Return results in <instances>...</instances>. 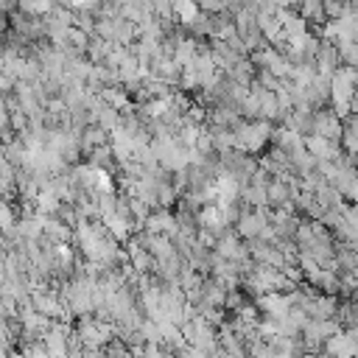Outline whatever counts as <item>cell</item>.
I'll use <instances>...</instances> for the list:
<instances>
[{"label":"cell","mask_w":358,"mask_h":358,"mask_svg":"<svg viewBox=\"0 0 358 358\" xmlns=\"http://www.w3.org/2000/svg\"><path fill=\"white\" fill-rule=\"evenodd\" d=\"M37 202H40V205H37V210H40V213H59V210H62L59 199H56L51 191H42V194L37 196Z\"/></svg>","instance_id":"5b68a950"},{"label":"cell","mask_w":358,"mask_h":358,"mask_svg":"<svg viewBox=\"0 0 358 358\" xmlns=\"http://www.w3.org/2000/svg\"><path fill=\"white\" fill-rule=\"evenodd\" d=\"M352 322H355V325H358V308H355V313H352Z\"/></svg>","instance_id":"ba28073f"},{"label":"cell","mask_w":358,"mask_h":358,"mask_svg":"<svg viewBox=\"0 0 358 358\" xmlns=\"http://www.w3.org/2000/svg\"><path fill=\"white\" fill-rule=\"evenodd\" d=\"M266 230H269V219H266L263 210H252V213H244V216H241L238 233H241L244 238H260Z\"/></svg>","instance_id":"7a4b0ae2"},{"label":"cell","mask_w":358,"mask_h":358,"mask_svg":"<svg viewBox=\"0 0 358 358\" xmlns=\"http://www.w3.org/2000/svg\"><path fill=\"white\" fill-rule=\"evenodd\" d=\"M104 143V129L98 126V129H87L84 132V137H81V146L84 148H93V146H101Z\"/></svg>","instance_id":"8992f818"},{"label":"cell","mask_w":358,"mask_h":358,"mask_svg":"<svg viewBox=\"0 0 358 358\" xmlns=\"http://www.w3.org/2000/svg\"><path fill=\"white\" fill-rule=\"evenodd\" d=\"M68 330L62 327V325H54L45 336H42V347H45V352L51 355V358H65L68 355V336H65Z\"/></svg>","instance_id":"3957f363"},{"label":"cell","mask_w":358,"mask_h":358,"mask_svg":"<svg viewBox=\"0 0 358 358\" xmlns=\"http://www.w3.org/2000/svg\"><path fill=\"white\" fill-rule=\"evenodd\" d=\"M233 134H235V148H241V151H258L269 140L272 129H269L266 120H255V123L238 126Z\"/></svg>","instance_id":"6da1fadb"},{"label":"cell","mask_w":358,"mask_h":358,"mask_svg":"<svg viewBox=\"0 0 358 358\" xmlns=\"http://www.w3.org/2000/svg\"><path fill=\"white\" fill-rule=\"evenodd\" d=\"M313 134L316 137H325V140H333V137H338L341 134V126H338V118H336V112H316L313 115Z\"/></svg>","instance_id":"277c9868"},{"label":"cell","mask_w":358,"mask_h":358,"mask_svg":"<svg viewBox=\"0 0 358 358\" xmlns=\"http://www.w3.org/2000/svg\"><path fill=\"white\" fill-rule=\"evenodd\" d=\"M54 6L48 3H23V12H51Z\"/></svg>","instance_id":"52a82bcc"},{"label":"cell","mask_w":358,"mask_h":358,"mask_svg":"<svg viewBox=\"0 0 358 358\" xmlns=\"http://www.w3.org/2000/svg\"><path fill=\"white\" fill-rule=\"evenodd\" d=\"M355 358H358V347H355Z\"/></svg>","instance_id":"9c48e42d"}]
</instances>
